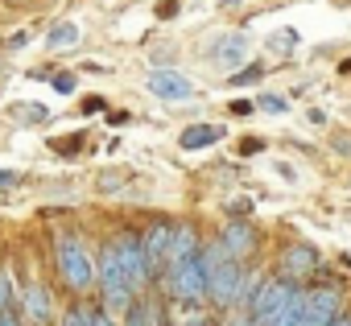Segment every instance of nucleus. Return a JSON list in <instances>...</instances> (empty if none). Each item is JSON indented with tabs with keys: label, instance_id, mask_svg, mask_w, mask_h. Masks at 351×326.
Segmentation results:
<instances>
[{
	"label": "nucleus",
	"instance_id": "10",
	"mask_svg": "<svg viewBox=\"0 0 351 326\" xmlns=\"http://www.w3.org/2000/svg\"><path fill=\"white\" fill-rule=\"evenodd\" d=\"M215 240L228 248V256H236V260H244V264L261 252V231H256L248 219H228L223 231H219Z\"/></svg>",
	"mask_w": 351,
	"mask_h": 326
},
{
	"label": "nucleus",
	"instance_id": "13",
	"mask_svg": "<svg viewBox=\"0 0 351 326\" xmlns=\"http://www.w3.org/2000/svg\"><path fill=\"white\" fill-rule=\"evenodd\" d=\"M223 136H228V128H223V124L199 120V124H186V128L178 132V149H186V153H199V149H211V145H219Z\"/></svg>",
	"mask_w": 351,
	"mask_h": 326
},
{
	"label": "nucleus",
	"instance_id": "32",
	"mask_svg": "<svg viewBox=\"0 0 351 326\" xmlns=\"http://www.w3.org/2000/svg\"><path fill=\"white\" fill-rule=\"evenodd\" d=\"M0 326H25V322H21L17 314H0Z\"/></svg>",
	"mask_w": 351,
	"mask_h": 326
},
{
	"label": "nucleus",
	"instance_id": "21",
	"mask_svg": "<svg viewBox=\"0 0 351 326\" xmlns=\"http://www.w3.org/2000/svg\"><path fill=\"white\" fill-rule=\"evenodd\" d=\"M256 108L269 112V116H285V112H289V95H281V91H261V95H256Z\"/></svg>",
	"mask_w": 351,
	"mask_h": 326
},
{
	"label": "nucleus",
	"instance_id": "17",
	"mask_svg": "<svg viewBox=\"0 0 351 326\" xmlns=\"http://www.w3.org/2000/svg\"><path fill=\"white\" fill-rule=\"evenodd\" d=\"M298 42H302V34H298L293 25H285V29H273V34L265 38L269 54H281V58H285V54H293V50H298Z\"/></svg>",
	"mask_w": 351,
	"mask_h": 326
},
{
	"label": "nucleus",
	"instance_id": "9",
	"mask_svg": "<svg viewBox=\"0 0 351 326\" xmlns=\"http://www.w3.org/2000/svg\"><path fill=\"white\" fill-rule=\"evenodd\" d=\"M145 87H149V95H153V99H165V103H186V99L195 95V83H191L182 71H169V66L149 71Z\"/></svg>",
	"mask_w": 351,
	"mask_h": 326
},
{
	"label": "nucleus",
	"instance_id": "14",
	"mask_svg": "<svg viewBox=\"0 0 351 326\" xmlns=\"http://www.w3.org/2000/svg\"><path fill=\"white\" fill-rule=\"evenodd\" d=\"M215 318H223V314H219V310H211V305H186V301H169L165 326H211Z\"/></svg>",
	"mask_w": 351,
	"mask_h": 326
},
{
	"label": "nucleus",
	"instance_id": "4",
	"mask_svg": "<svg viewBox=\"0 0 351 326\" xmlns=\"http://www.w3.org/2000/svg\"><path fill=\"white\" fill-rule=\"evenodd\" d=\"M273 273L285 277V281H298V285H314V281L326 277L318 248L306 244V240H289V244H281V252H277V260H273Z\"/></svg>",
	"mask_w": 351,
	"mask_h": 326
},
{
	"label": "nucleus",
	"instance_id": "20",
	"mask_svg": "<svg viewBox=\"0 0 351 326\" xmlns=\"http://www.w3.org/2000/svg\"><path fill=\"white\" fill-rule=\"evenodd\" d=\"M265 75H269V66H265V62H248L244 71L228 75V87H256V83H261Z\"/></svg>",
	"mask_w": 351,
	"mask_h": 326
},
{
	"label": "nucleus",
	"instance_id": "18",
	"mask_svg": "<svg viewBox=\"0 0 351 326\" xmlns=\"http://www.w3.org/2000/svg\"><path fill=\"white\" fill-rule=\"evenodd\" d=\"M9 116L21 120V124H50V108L46 103H13Z\"/></svg>",
	"mask_w": 351,
	"mask_h": 326
},
{
	"label": "nucleus",
	"instance_id": "38",
	"mask_svg": "<svg viewBox=\"0 0 351 326\" xmlns=\"http://www.w3.org/2000/svg\"><path fill=\"white\" fill-rule=\"evenodd\" d=\"M211 326H223V318H215V322H211Z\"/></svg>",
	"mask_w": 351,
	"mask_h": 326
},
{
	"label": "nucleus",
	"instance_id": "31",
	"mask_svg": "<svg viewBox=\"0 0 351 326\" xmlns=\"http://www.w3.org/2000/svg\"><path fill=\"white\" fill-rule=\"evenodd\" d=\"M29 46V34H13L9 42H5V50H25Z\"/></svg>",
	"mask_w": 351,
	"mask_h": 326
},
{
	"label": "nucleus",
	"instance_id": "26",
	"mask_svg": "<svg viewBox=\"0 0 351 326\" xmlns=\"http://www.w3.org/2000/svg\"><path fill=\"white\" fill-rule=\"evenodd\" d=\"M223 326H256V318H248V314H223Z\"/></svg>",
	"mask_w": 351,
	"mask_h": 326
},
{
	"label": "nucleus",
	"instance_id": "27",
	"mask_svg": "<svg viewBox=\"0 0 351 326\" xmlns=\"http://www.w3.org/2000/svg\"><path fill=\"white\" fill-rule=\"evenodd\" d=\"M13 186H21V174L17 170H0V190H13Z\"/></svg>",
	"mask_w": 351,
	"mask_h": 326
},
{
	"label": "nucleus",
	"instance_id": "11",
	"mask_svg": "<svg viewBox=\"0 0 351 326\" xmlns=\"http://www.w3.org/2000/svg\"><path fill=\"white\" fill-rule=\"evenodd\" d=\"M165 314H169V301H165L157 289H149V293H141V297L128 305L124 326H165Z\"/></svg>",
	"mask_w": 351,
	"mask_h": 326
},
{
	"label": "nucleus",
	"instance_id": "12",
	"mask_svg": "<svg viewBox=\"0 0 351 326\" xmlns=\"http://www.w3.org/2000/svg\"><path fill=\"white\" fill-rule=\"evenodd\" d=\"M203 231H199V223H191V219H178L173 223V244H169V264H182V260H195L199 252H203Z\"/></svg>",
	"mask_w": 351,
	"mask_h": 326
},
{
	"label": "nucleus",
	"instance_id": "23",
	"mask_svg": "<svg viewBox=\"0 0 351 326\" xmlns=\"http://www.w3.org/2000/svg\"><path fill=\"white\" fill-rule=\"evenodd\" d=\"M79 112H83V116H95V112H108V99H104V95H83V103H79Z\"/></svg>",
	"mask_w": 351,
	"mask_h": 326
},
{
	"label": "nucleus",
	"instance_id": "5",
	"mask_svg": "<svg viewBox=\"0 0 351 326\" xmlns=\"http://www.w3.org/2000/svg\"><path fill=\"white\" fill-rule=\"evenodd\" d=\"M58 310H62V305H58L50 281H42V277L17 281V318H21L25 326H54Z\"/></svg>",
	"mask_w": 351,
	"mask_h": 326
},
{
	"label": "nucleus",
	"instance_id": "15",
	"mask_svg": "<svg viewBox=\"0 0 351 326\" xmlns=\"http://www.w3.org/2000/svg\"><path fill=\"white\" fill-rule=\"evenodd\" d=\"M54 326H95V297H71L58 310Z\"/></svg>",
	"mask_w": 351,
	"mask_h": 326
},
{
	"label": "nucleus",
	"instance_id": "7",
	"mask_svg": "<svg viewBox=\"0 0 351 326\" xmlns=\"http://www.w3.org/2000/svg\"><path fill=\"white\" fill-rule=\"evenodd\" d=\"M173 223L178 219H165V215H153L145 227H141V244H145V268H149V289L165 277L169 268V244H173Z\"/></svg>",
	"mask_w": 351,
	"mask_h": 326
},
{
	"label": "nucleus",
	"instance_id": "37",
	"mask_svg": "<svg viewBox=\"0 0 351 326\" xmlns=\"http://www.w3.org/2000/svg\"><path fill=\"white\" fill-rule=\"evenodd\" d=\"M5 5H17V9H25V5H34V0H5Z\"/></svg>",
	"mask_w": 351,
	"mask_h": 326
},
{
	"label": "nucleus",
	"instance_id": "2",
	"mask_svg": "<svg viewBox=\"0 0 351 326\" xmlns=\"http://www.w3.org/2000/svg\"><path fill=\"white\" fill-rule=\"evenodd\" d=\"M302 297H306V285L269 273V277L261 281L252 305H248V318H256V326H298Z\"/></svg>",
	"mask_w": 351,
	"mask_h": 326
},
{
	"label": "nucleus",
	"instance_id": "6",
	"mask_svg": "<svg viewBox=\"0 0 351 326\" xmlns=\"http://www.w3.org/2000/svg\"><path fill=\"white\" fill-rule=\"evenodd\" d=\"M339 314H343V285L339 281H314V285H306L298 326H330Z\"/></svg>",
	"mask_w": 351,
	"mask_h": 326
},
{
	"label": "nucleus",
	"instance_id": "25",
	"mask_svg": "<svg viewBox=\"0 0 351 326\" xmlns=\"http://www.w3.org/2000/svg\"><path fill=\"white\" fill-rule=\"evenodd\" d=\"M232 112H236V116H252V112H261V108H256V99H232Z\"/></svg>",
	"mask_w": 351,
	"mask_h": 326
},
{
	"label": "nucleus",
	"instance_id": "28",
	"mask_svg": "<svg viewBox=\"0 0 351 326\" xmlns=\"http://www.w3.org/2000/svg\"><path fill=\"white\" fill-rule=\"evenodd\" d=\"M79 145H83V132H79V136H71V140H54V149H58V153H66V157H71Z\"/></svg>",
	"mask_w": 351,
	"mask_h": 326
},
{
	"label": "nucleus",
	"instance_id": "30",
	"mask_svg": "<svg viewBox=\"0 0 351 326\" xmlns=\"http://www.w3.org/2000/svg\"><path fill=\"white\" fill-rule=\"evenodd\" d=\"M157 17H161V21L178 17V0H165V5H157Z\"/></svg>",
	"mask_w": 351,
	"mask_h": 326
},
{
	"label": "nucleus",
	"instance_id": "1",
	"mask_svg": "<svg viewBox=\"0 0 351 326\" xmlns=\"http://www.w3.org/2000/svg\"><path fill=\"white\" fill-rule=\"evenodd\" d=\"M54 273L71 297H91L99 289L95 277V248L79 227H58L54 231Z\"/></svg>",
	"mask_w": 351,
	"mask_h": 326
},
{
	"label": "nucleus",
	"instance_id": "22",
	"mask_svg": "<svg viewBox=\"0 0 351 326\" xmlns=\"http://www.w3.org/2000/svg\"><path fill=\"white\" fill-rule=\"evenodd\" d=\"M50 87H54V95H75V87H79V79H75V71H54V79H50Z\"/></svg>",
	"mask_w": 351,
	"mask_h": 326
},
{
	"label": "nucleus",
	"instance_id": "33",
	"mask_svg": "<svg viewBox=\"0 0 351 326\" xmlns=\"http://www.w3.org/2000/svg\"><path fill=\"white\" fill-rule=\"evenodd\" d=\"M83 71H87V75H104L108 66H104V62H83Z\"/></svg>",
	"mask_w": 351,
	"mask_h": 326
},
{
	"label": "nucleus",
	"instance_id": "36",
	"mask_svg": "<svg viewBox=\"0 0 351 326\" xmlns=\"http://www.w3.org/2000/svg\"><path fill=\"white\" fill-rule=\"evenodd\" d=\"M219 5H223V9H240V5H244V0H219Z\"/></svg>",
	"mask_w": 351,
	"mask_h": 326
},
{
	"label": "nucleus",
	"instance_id": "24",
	"mask_svg": "<svg viewBox=\"0 0 351 326\" xmlns=\"http://www.w3.org/2000/svg\"><path fill=\"white\" fill-rule=\"evenodd\" d=\"M95 326H124V318H116V314H108L99 301H95Z\"/></svg>",
	"mask_w": 351,
	"mask_h": 326
},
{
	"label": "nucleus",
	"instance_id": "35",
	"mask_svg": "<svg viewBox=\"0 0 351 326\" xmlns=\"http://www.w3.org/2000/svg\"><path fill=\"white\" fill-rule=\"evenodd\" d=\"M339 75H351V58H343V62H339Z\"/></svg>",
	"mask_w": 351,
	"mask_h": 326
},
{
	"label": "nucleus",
	"instance_id": "34",
	"mask_svg": "<svg viewBox=\"0 0 351 326\" xmlns=\"http://www.w3.org/2000/svg\"><path fill=\"white\" fill-rule=\"evenodd\" d=\"M330 326H351V314H339V318H335Z\"/></svg>",
	"mask_w": 351,
	"mask_h": 326
},
{
	"label": "nucleus",
	"instance_id": "19",
	"mask_svg": "<svg viewBox=\"0 0 351 326\" xmlns=\"http://www.w3.org/2000/svg\"><path fill=\"white\" fill-rule=\"evenodd\" d=\"M0 314H17V281L9 264H0Z\"/></svg>",
	"mask_w": 351,
	"mask_h": 326
},
{
	"label": "nucleus",
	"instance_id": "29",
	"mask_svg": "<svg viewBox=\"0 0 351 326\" xmlns=\"http://www.w3.org/2000/svg\"><path fill=\"white\" fill-rule=\"evenodd\" d=\"M261 149H265L261 136H244V140H240V153H244V157H248V153H261Z\"/></svg>",
	"mask_w": 351,
	"mask_h": 326
},
{
	"label": "nucleus",
	"instance_id": "16",
	"mask_svg": "<svg viewBox=\"0 0 351 326\" xmlns=\"http://www.w3.org/2000/svg\"><path fill=\"white\" fill-rule=\"evenodd\" d=\"M83 42V29L75 25V21H54L50 29H46V50H71V46H79Z\"/></svg>",
	"mask_w": 351,
	"mask_h": 326
},
{
	"label": "nucleus",
	"instance_id": "3",
	"mask_svg": "<svg viewBox=\"0 0 351 326\" xmlns=\"http://www.w3.org/2000/svg\"><path fill=\"white\" fill-rule=\"evenodd\" d=\"M203 264H207V305L219 314H232L240 301V281H244V260L228 256V248L219 240L203 244Z\"/></svg>",
	"mask_w": 351,
	"mask_h": 326
},
{
	"label": "nucleus",
	"instance_id": "8",
	"mask_svg": "<svg viewBox=\"0 0 351 326\" xmlns=\"http://www.w3.org/2000/svg\"><path fill=\"white\" fill-rule=\"evenodd\" d=\"M248 50H252V34H248V29H232V34H219V38L211 42V58H215V66L228 71V75H236V71L248 62Z\"/></svg>",
	"mask_w": 351,
	"mask_h": 326
}]
</instances>
